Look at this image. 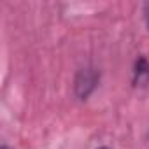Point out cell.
Here are the masks:
<instances>
[{
    "mask_svg": "<svg viewBox=\"0 0 149 149\" xmlns=\"http://www.w3.org/2000/svg\"><path fill=\"white\" fill-rule=\"evenodd\" d=\"M144 14H146V23H147V28H149V2L144 4Z\"/></svg>",
    "mask_w": 149,
    "mask_h": 149,
    "instance_id": "3",
    "label": "cell"
},
{
    "mask_svg": "<svg viewBox=\"0 0 149 149\" xmlns=\"http://www.w3.org/2000/svg\"><path fill=\"white\" fill-rule=\"evenodd\" d=\"M98 149H111V147H105V146H102V147H98Z\"/></svg>",
    "mask_w": 149,
    "mask_h": 149,
    "instance_id": "4",
    "label": "cell"
},
{
    "mask_svg": "<svg viewBox=\"0 0 149 149\" xmlns=\"http://www.w3.org/2000/svg\"><path fill=\"white\" fill-rule=\"evenodd\" d=\"M98 72L95 68H83L79 70V74L76 76V81H74V91L81 100H86L93 90L98 84Z\"/></svg>",
    "mask_w": 149,
    "mask_h": 149,
    "instance_id": "1",
    "label": "cell"
},
{
    "mask_svg": "<svg viewBox=\"0 0 149 149\" xmlns=\"http://www.w3.org/2000/svg\"><path fill=\"white\" fill-rule=\"evenodd\" d=\"M149 81V63L144 56H139L133 67V84H146Z\"/></svg>",
    "mask_w": 149,
    "mask_h": 149,
    "instance_id": "2",
    "label": "cell"
},
{
    "mask_svg": "<svg viewBox=\"0 0 149 149\" xmlns=\"http://www.w3.org/2000/svg\"><path fill=\"white\" fill-rule=\"evenodd\" d=\"M2 149H7V146H6V144H4V146H2Z\"/></svg>",
    "mask_w": 149,
    "mask_h": 149,
    "instance_id": "5",
    "label": "cell"
}]
</instances>
